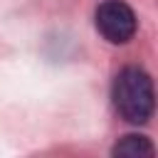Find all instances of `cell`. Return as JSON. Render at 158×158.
Wrapping results in <instances>:
<instances>
[{
	"mask_svg": "<svg viewBox=\"0 0 158 158\" xmlns=\"http://www.w3.org/2000/svg\"><path fill=\"white\" fill-rule=\"evenodd\" d=\"M116 114L128 123H146L153 114V81L138 67H126L116 74L111 89Z\"/></svg>",
	"mask_w": 158,
	"mask_h": 158,
	"instance_id": "6da1fadb",
	"label": "cell"
},
{
	"mask_svg": "<svg viewBox=\"0 0 158 158\" xmlns=\"http://www.w3.org/2000/svg\"><path fill=\"white\" fill-rule=\"evenodd\" d=\"M96 30L104 40L123 44L136 35V12L121 0H106L96 7Z\"/></svg>",
	"mask_w": 158,
	"mask_h": 158,
	"instance_id": "7a4b0ae2",
	"label": "cell"
},
{
	"mask_svg": "<svg viewBox=\"0 0 158 158\" xmlns=\"http://www.w3.org/2000/svg\"><path fill=\"white\" fill-rule=\"evenodd\" d=\"M114 156H128V158H141V156H153V146L146 136H123L114 146Z\"/></svg>",
	"mask_w": 158,
	"mask_h": 158,
	"instance_id": "3957f363",
	"label": "cell"
}]
</instances>
